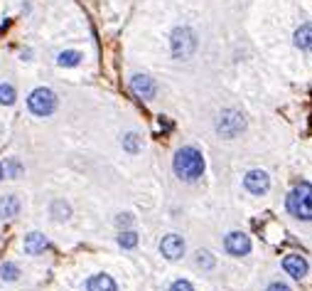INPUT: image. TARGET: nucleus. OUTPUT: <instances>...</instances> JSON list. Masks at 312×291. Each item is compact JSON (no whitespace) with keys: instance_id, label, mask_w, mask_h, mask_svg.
<instances>
[{"instance_id":"obj_15","label":"nucleus","mask_w":312,"mask_h":291,"mask_svg":"<svg viewBox=\"0 0 312 291\" xmlns=\"http://www.w3.org/2000/svg\"><path fill=\"white\" fill-rule=\"evenodd\" d=\"M49 217H52V222H67L72 217V205L67 200H52L49 202Z\"/></svg>"},{"instance_id":"obj_22","label":"nucleus","mask_w":312,"mask_h":291,"mask_svg":"<svg viewBox=\"0 0 312 291\" xmlns=\"http://www.w3.org/2000/svg\"><path fill=\"white\" fill-rule=\"evenodd\" d=\"M140 146H143V143H140V136H138V134L128 131V134L123 136V148H126L128 153H138V151H140Z\"/></svg>"},{"instance_id":"obj_6","label":"nucleus","mask_w":312,"mask_h":291,"mask_svg":"<svg viewBox=\"0 0 312 291\" xmlns=\"http://www.w3.org/2000/svg\"><path fill=\"white\" fill-rule=\"evenodd\" d=\"M130 89H133V94L138 99H152L158 94V84H155V79L150 77V74H133L130 77Z\"/></svg>"},{"instance_id":"obj_14","label":"nucleus","mask_w":312,"mask_h":291,"mask_svg":"<svg viewBox=\"0 0 312 291\" xmlns=\"http://www.w3.org/2000/svg\"><path fill=\"white\" fill-rule=\"evenodd\" d=\"M20 276H22V269H20L18 262H13V259L0 262V281L3 284H15V281H20Z\"/></svg>"},{"instance_id":"obj_20","label":"nucleus","mask_w":312,"mask_h":291,"mask_svg":"<svg viewBox=\"0 0 312 291\" xmlns=\"http://www.w3.org/2000/svg\"><path fill=\"white\" fill-rule=\"evenodd\" d=\"M118 244L123 250H135L138 247V232L135 230H121L118 232Z\"/></svg>"},{"instance_id":"obj_12","label":"nucleus","mask_w":312,"mask_h":291,"mask_svg":"<svg viewBox=\"0 0 312 291\" xmlns=\"http://www.w3.org/2000/svg\"><path fill=\"white\" fill-rule=\"evenodd\" d=\"M86 291H118V284L111 274H93L86 279Z\"/></svg>"},{"instance_id":"obj_26","label":"nucleus","mask_w":312,"mask_h":291,"mask_svg":"<svg viewBox=\"0 0 312 291\" xmlns=\"http://www.w3.org/2000/svg\"><path fill=\"white\" fill-rule=\"evenodd\" d=\"M10 25H13V22H10V20H5V22H3V25H0V37H3V35H5V32H8V30H10Z\"/></svg>"},{"instance_id":"obj_23","label":"nucleus","mask_w":312,"mask_h":291,"mask_svg":"<svg viewBox=\"0 0 312 291\" xmlns=\"http://www.w3.org/2000/svg\"><path fill=\"white\" fill-rule=\"evenodd\" d=\"M116 225L121 227V230H133V225H135V217L130 213H121L116 217Z\"/></svg>"},{"instance_id":"obj_4","label":"nucleus","mask_w":312,"mask_h":291,"mask_svg":"<svg viewBox=\"0 0 312 291\" xmlns=\"http://www.w3.org/2000/svg\"><path fill=\"white\" fill-rule=\"evenodd\" d=\"M288 210H290V215L300 217V220H312V185L310 183L295 185L293 193L288 195Z\"/></svg>"},{"instance_id":"obj_18","label":"nucleus","mask_w":312,"mask_h":291,"mask_svg":"<svg viewBox=\"0 0 312 291\" xmlns=\"http://www.w3.org/2000/svg\"><path fill=\"white\" fill-rule=\"evenodd\" d=\"M3 168H5V178H13V180L25 175V165H22L20 158H5L3 160Z\"/></svg>"},{"instance_id":"obj_25","label":"nucleus","mask_w":312,"mask_h":291,"mask_svg":"<svg viewBox=\"0 0 312 291\" xmlns=\"http://www.w3.org/2000/svg\"><path fill=\"white\" fill-rule=\"evenodd\" d=\"M268 291H290V286H288V284H280V281H278V284H271V286H268Z\"/></svg>"},{"instance_id":"obj_10","label":"nucleus","mask_w":312,"mask_h":291,"mask_svg":"<svg viewBox=\"0 0 312 291\" xmlns=\"http://www.w3.org/2000/svg\"><path fill=\"white\" fill-rule=\"evenodd\" d=\"M224 247H226V252L234 254V257H243V254L251 252V239L243 232H229L226 239H224Z\"/></svg>"},{"instance_id":"obj_8","label":"nucleus","mask_w":312,"mask_h":291,"mask_svg":"<svg viewBox=\"0 0 312 291\" xmlns=\"http://www.w3.org/2000/svg\"><path fill=\"white\" fill-rule=\"evenodd\" d=\"M243 185H246V190L253 195H263L268 193V188H271V178L266 171H248L246 178H243Z\"/></svg>"},{"instance_id":"obj_16","label":"nucleus","mask_w":312,"mask_h":291,"mask_svg":"<svg viewBox=\"0 0 312 291\" xmlns=\"http://www.w3.org/2000/svg\"><path fill=\"white\" fill-rule=\"evenodd\" d=\"M81 59H84V55H81L79 50H64V52L57 55V64L64 67V69H69V67H79Z\"/></svg>"},{"instance_id":"obj_5","label":"nucleus","mask_w":312,"mask_h":291,"mask_svg":"<svg viewBox=\"0 0 312 291\" xmlns=\"http://www.w3.org/2000/svg\"><path fill=\"white\" fill-rule=\"evenodd\" d=\"M246 129V118L241 111L236 109H226V111H221L219 121H217V131H219L224 138H236Z\"/></svg>"},{"instance_id":"obj_24","label":"nucleus","mask_w":312,"mask_h":291,"mask_svg":"<svg viewBox=\"0 0 312 291\" xmlns=\"http://www.w3.org/2000/svg\"><path fill=\"white\" fill-rule=\"evenodd\" d=\"M170 291H194V286H192L187 279H177V281L170 284Z\"/></svg>"},{"instance_id":"obj_3","label":"nucleus","mask_w":312,"mask_h":291,"mask_svg":"<svg viewBox=\"0 0 312 291\" xmlns=\"http://www.w3.org/2000/svg\"><path fill=\"white\" fill-rule=\"evenodd\" d=\"M194 50H197V35H194V30L187 27V25L175 27L172 30V37H170V52H172V57L184 62V59H189L194 55Z\"/></svg>"},{"instance_id":"obj_17","label":"nucleus","mask_w":312,"mask_h":291,"mask_svg":"<svg viewBox=\"0 0 312 291\" xmlns=\"http://www.w3.org/2000/svg\"><path fill=\"white\" fill-rule=\"evenodd\" d=\"M18 101V89L10 81H0V106H15Z\"/></svg>"},{"instance_id":"obj_11","label":"nucleus","mask_w":312,"mask_h":291,"mask_svg":"<svg viewBox=\"0 0 312 291\" xmlns=\"http://www.w3.org/2000/svg\"><path fill=\"white\" fill-rule=\"evenodd\" d=\"M160 252H163L165 259L177 262V259L184 254V239L180 237V234H165L163 242H160Z\"/></svg>"},{"instance_id":"obj_28","label":"nucleus","mask_w":312,"mask_h":291,"mask_svg":"<svg viewBox=\"0 0 312 291\" xmlns=\"http://www.w3.org/2000/svg\"><path fill=\"white\" fill-rule=\"evenodd\" d=\"M5 180V168H3V160H0V183Z\"/></svg>"},{"instance_id":"obj_21","label":"nucleus","mask_w":312,"mask_h":291,"mask_svg":"<svg viewBox=\"0 0 312 291\" xmlns=\"http://www.w3.org/2000/svg\"><path fill=\"white\" fill-rule=\"evenodd\" d=\"M194 262H197V267H202V269H214V264H217L214 254L206 252V250H199L197 257H194Z\"/></svg>"},{"instance_id":"obj_27","label":"nucleus","mask_w":312,"mask_h":291,"mask_svg":"<svg viewBox=\"0 0 312 291\" xmlns=\"http://www.w3.org/2000/svg\"><path fill=\"white\" fill-rule=\"evenodd\" d=\"M20 57H22V62H30V57H32V52H30V50H22V55H20Z\"/></svg>"},{"instance_id":"obj_2","label":"nucleus","mask_w":312,"mask_h":291,"mask_svg":"<svg viewBox=\"0 0 312 291\" xmlns=\"http://www.w3.org/2000/svg\"><path fill=\"white\" fill-rule=\"evenodd\" d=\"M25 101H27V111L37 118L52 116L57 111V106H59V99H57V94L49 87H37V89H32Z\"/></svg>"},{"instance_id":"obj_7","label":"nucleus","mask_w":312,"mask_h":291,"mask_svg":"<svg viewBox=\"0 0 312 291\" xmlns=\"http://www.w3.org/2000/svg\"><path fill=\"white\" fill-rule=\"evenodd\" d=\"M22 250L27 257H42V254L49 250V239L42 232H27L22 239Z\"/></svg>"},{"instance_id":"obj_1","label":"nucleus","mask_w":312,"mask_h":291,"mask_svg":"<svg viewBox=\"0 0 312 291\" xmlns=\"http://www.w3.org/2000/svg\"><path fill=\"white\" fill-rule=\"evenodd\" d=\"M172 168H175V175L184 180V183H194L199 180L204 173V155L199 153V148L194 146H182L175 158H172Z\"/></svg>"},{"instance_id":"obj_29","label":"nucleus","mask_w":312,"mask_h":291,"mask_svg":"<svg viewBox=\"0 0 312 291\" xmlns=\"http://www.w3.org/2000/svg\"><path fill=\"white\" fill-rule=\"evenodd\" d=\"M0 136H3V126H0Z\"/></svg>"},{"instance_id":"obj_13","label":"nucleus","mask_w":312,"mask_h":291,"mask_svg":"<svg viewBox=\"0 0 312 291\" xmlns=\"http://www.w3.org/2000/svg\"><path fill=\"white\" fill-rule=\"evenodd\" d=\"M283 267H285V272L290 274L293 279H302L307 274V262L300 254H288L285 262H283Z\"/></svg>"},{"instance_id":"obj_9","label":"nucleus","mask_w":312,"mask_h":291,"mask_svg":"<svg viewBox=\"0 0 312 291\" xmlns=\"http://www.w3.org/2000/svg\"><path fill=\"white\" fill-rule=\"evenodd\" d=\"M20 213H22V200H20V195L5 193L0 197V220H3V222L15 220Z\"/></svg>"},{"instance_id":"obj_19","label":"nucleus","mask_w":312,"mask_h":291,"mask_svg":"<svg viewBox=\"0 0 312 291\" xmlns=\"http://www.w3.org/2000/svg\"><path fill=\"white\" fill-rule=\"evenodd\" d=\"M295 45H297L300 50L312 52V25H302V27L295 32Z\"/></svg>"}]
</instances>
